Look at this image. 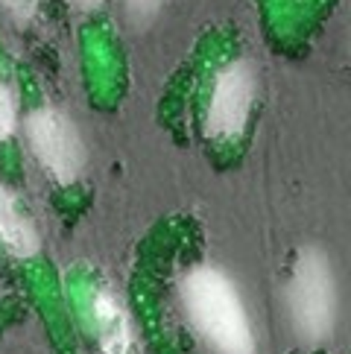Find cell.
<instances>
[{"label":"cell","mask_w":351,"mask_h":354,"mask_svg":"<svg viewBox=\"0 0 351 354\" xmlns=\"http://www.w3.org/2000/svg\"><path fill=\"white\" fill-rule=\"evenodd\" d=\"M182 301L196 334L217 354H255L243 301L234 284L217 267H196L182 281Z\"/></svg>","instance_id":"1"},{"label":"cell","mask_w":351,"mask_h":354,"mask_svg":"<svg viewBox=\"0 0 351 354\" xmlns=\"http://www.w3.org/2000/svg\"><path fill=\"white\" fill-rule=\"evenodd\" d=\"M290 316L302 339L319 343L334 331L336 281L331 261L316 249H305L290 278Z\"/></svg>","instance_id":"2"},{"label":"cell","mask_w":351,"mask_h":354,"mask_svg":"<svg viewBox=\"0 0 351 354\" xmlns=\"http://www.w3.org/2000/svg\"><path fill=\"white\" fill-rule=\"evenodd\" d=\"M27 138L39 164L59 185H70L82 170V141L73 123L53 109L32 111L27 120Z\"/></svg>","instance_id":"3"},{"label":"cell","mask_w":351,"mask_h":354,"mask_svg":"<svg viewBox=\"0 0 351 354\" xmlns=\"http://www.w3.org/2000/svg\"><path fill=\"white\" fill-rule=\"evenodd\" d=\"M255 97V73L246 62L222 68L211 88V103L205 115V132L217 141H231L243 132V126L252 111Z\"/></svg>","instance_id":"4"},{"label":"cell","mask_w":351,"mask_h":354,"mask_svg":"<svg viewBox=\"0 0 351 354\" xmlns=\"http://www.w3.org/2000/svg\"><path fill=\"white\" fill-rule=\"evenodd\" d=\"M94 322H97L103 354H126L129 319H126V313H123V305L108 293V290H99L94 296Z\"/></svg>","instance_id":"5"},{"label":"cell","mask_w":351,"mask_h":354,"mask_svg":"<svg viewBox=\"0 0 351 354\" xmlns=\"http://www.w3.org/2000/svg\"><path fill=\"white\" fill-rule=\"evenodd\" d=\"M0 237H3L9 252H15L18 258H30L39 252V234L21 214L3 182H0Z\"/></svg>","instance_id":"6"},{"label":"cell","mask_w":351,"mask_h":354,"mask_svg":"<svg viewBox=\"0 0 351 354\" xmlns=\"http://www.w3.org/2000/svg\"><path fill=\"white\" fill-rule=\"evenodd\" d=\"M18 123V115H15V100H12L9 88L0 82V138H9L12 129Z\"/></svg>","instance_id":"7"},{"label":"cell","mask_w":351,"mask_h":354,"mask_svg":"<svg viewBox=\"0 0 351 354\" xmlns=\"http://www.w3.org/2000/svg\"><path fill=\"white\" fill-rule=\"evenodd\" d=\"M6 9L12 12V15H18V18H27L32 6H35V0H3Z\"/></svg>","instance_id":"8"},{"label":"cell","mask_w":351,"mask_h":354,"mask_svg":"<svg viewBox=\"0 0 351 354\" xmlns=\"http://www.w3.org/2000/svg\"><path fill=\"white\" fill-rule=\"evenodd\" d=\"M70 3H77L79 9H94V6L103 3V0H70Z\"/></svg>","instance_id":"9"}]
</instances>
